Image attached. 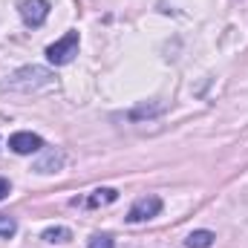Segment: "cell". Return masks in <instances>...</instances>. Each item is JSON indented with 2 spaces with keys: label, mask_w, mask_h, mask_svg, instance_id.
I'll return each mask as SVG.
<instances>
[{
  "label": "cell",
  "mask_w": 248,
  "mask_h": 248,
  "mask_svg": "<svg viewBox=\"0 0 248 248\" xmlns=\"http://www.w3.org/2000/svg\"><path fill=\"white\" fill-rule=\"evenodd\" d=\"M49 84H52V72L46 66H20L6 81H0V90H9V93H35L41 87H49Z\"/></svg>",
  "instance_id": "6da1fadb"
},
{
  "label": "cell",
  "mask_w": 248,
  "mask_h": 248,
  "mask_svg": "<svg viewBox=\"0 0 248 248\" xmlns=\"http://www.w3.org/2000/svg\"><path fill=\"white\" fill-rule=\"evenodd\" d=\"M78 46H81L78 32H66L61 41H55V44L46 46V61L55 63V66H63V63H69L78 55Z\"/></svg>",
  "instance_id": "7a4b0ae2"
},
{
  "label": "cell",
  "mask_w": 248,
  "mask_h": 248,
  "mask_svg": "<svg viewBox=\"0 0 248 248\" xmlns=\"http://www.w3.org/2000/svg\"><path fill=\"white\" fill-rule=\"evenodd\" d=\"M159 211H162V199H159L156 193L139 196V199L130 205V211H127V222H147V219L159 217Z\"/></svg>",
  "instance_id": "3957f363"
},
{
  "label": "cell",
  "mask_w": 248,
  "mask_h": 248,
  "mask_svg": "<svg viewBox=\"0 0 248 248\" xmlns=\"http://www.w3.org/2000/svg\"><path fill=\"white\" fill-rule=\"evenodd\" d=\"M9 150H12V153H17V156L41 153V150H44V139H41L38 133L20 130V133H12V136H9Z\"/></svg>",
  "instance_id": "277c9868"
},
{
  "label": "cell",
  "mask_w": 248,
  "mask_h": 248,
  "mask_svg": "<svg viewBox=\"0 0 248 248\" xmlns=\"http://www.w3.org/2000/svg\"><path fill=\"white\" fill-rule=\"evenodd\" d=\"M20 17H23V23L32 26V29L44 26L46 17H49V0H23V3H20Z\"/></svg>",
  "instance_id": "5b68a950"
},
{
  "label": "cell",
  "mask_w": 248,
  "mask_h": 248,
  "mask_svg": "<svg viewBox=\"0 0 248 248\" xmlns=\"http://www.w3.org/2000/svg\"><path fill=\"white\" fill-rule=\"evenodd\" d=\"M214 240H217V234H214V231H208V228H199V231L187 234L185 248H211V246H214Z\"/></svg>",
  "instance_id": "8992f818"
},
{
  "label": "cell",
  "mask_w": 248,
  "mask_h": 248,
  "mask_svg": "<svg viewBox=\"0 0 248 248\" xmlns=\"http://www.w3.org/2000/svg\"><path fill=\"white\" fill-rule=\"evenodd\" d=\"M116 199H119V190L116 187H98V190H93V196L87 199V205L90 208H101V205H110Z\"/></svg>",
  "instance_id": "52a82bcc"
},
{
  "label": "cell",
  "mask_w": 248,
  "mask_h": 248,
  "mask_svg": "<svg viewBox=\"0 0 248 248\" xmlns=\"http://www.w3.org/2000/svg\"><path fill=\"white\" fill-rule=\"evenodd\" d=\"M44 240H46V243H52V246H55V243L63 246V243H69V240H72V231H69V228H63V225H55V228H46V231H44Z\"/></svg>",
  "instance_id": "ba28073f"
},
{
  "label": "cell",
  "mask_w": 248,
  "mask_h": 248,
  "mask_svg": "<svg viewBox=\"0 0 248 248\" xmlns=\"http://www.w3.org/2000/svg\"><path fill=\"white\" fill-rule=\"evenodd\" d=\"M61 162H63V156H61V153L49 150V153H46V159L35 165V170H38V173H55V170L61 168Z\"/></svg>",
  "instance_id": "9c48e42d"
},
{
  "label": "cell",
  "mask_w": 248,
  "mask_h": 248,
  "mask_svg": "<svg viewBox=\"0 0 248 248\" xmlns=\"http://www.w3.org/2000/svg\"><path fill=\"white\" fill-rule=\"evenodd\" d=\"M17 234V219L9 214H0V240H9Z\"/></svg>",
  "instance_id": "30bf717a"
},
{
  "label": "cell",
  "mask_w": 248,
  "mask_h": 248,
  "mask_svg": "<svg viewBox=\"0 0 248 248\" xmlns=\"http://www.w3.org/2000/svg\"><path fill=\"white\" fill-rule=\"evenodd\" d=\"M87 248H116V240H113L110 234H93L90 243H87Z\"/></svg>",
  "instance_id": "8fae6325"
},
{
  "label": "cell",
  "mask_w": 248,
  "mask_h": 248,
  "mask_svg": "<svg viewBox=\"0 0 248 248\" xmlns=\"http://www.w3.org/2000/svg\"><path fill=\"white\" fill-rule=\"evenodd\" d=\"M9 190H12L9 179H3V176H0V199H6V196H9Z\"/></svg>",
  "instance_id": "7c38bea8"
}]
</instances>
